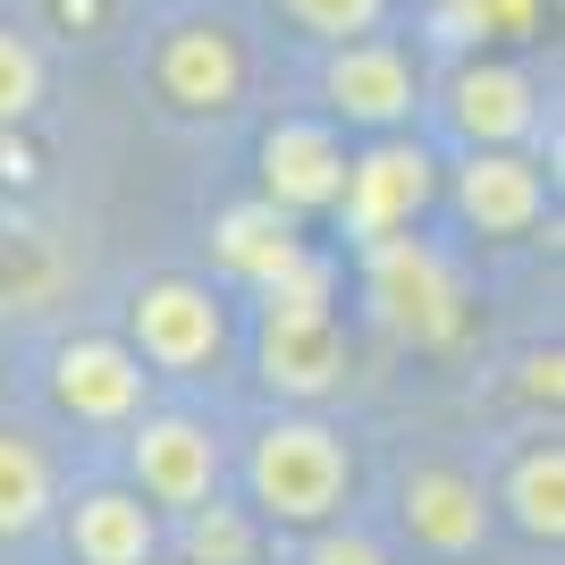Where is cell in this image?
Instances as JSON below:
<instances>
[{
  "label": "cell",
  "mask_w": 565,
  "mask_h": 565,
  "mask_svg": "<svg viewBox=\"0 0 565 565\" xmlns=\"http://www.w3.org/2000/svg\"><path fill=\"white\" fill-rule=\"evenodd\" d=\"M245 76H254V60L228 18H178L152 43V94L178 118H228L245 102Z\"/></svg>",
  "instance_id": "52a82bcc"
},
{
  "label": "cell",
  "mask_w": 565,
  "mask_h": 565,
  "mask_svg": "<svg viewBox=\"0 0 565 565\" xmlns=\"http://www.w3.org/2000/svg\"><path fill=\"white\" fill-rule=\"evenodd\" d=\"M51 405L85 430H127L152 397V372H143V354L127 338H68V347H51V372H43Z\"/></svg>",
  "instance_id": "ba28073f"
},
{
  "label": "cell",
  "mask_w": 565,
  "mask_h": 565,
  "mask_svg": "<svg viewBox=\"0 0 565 565\" xmlns=\"http://www.w3.org/2000/svg\"><path fill=\"white\" fill-rule=\"evenodd\" d=\"M354 498V448L321 414H270L245 439V507L279 532H321Z\"/></svg>",
  "instance_id": "6da1fadb"
},
{
  "label": "cell",
  "mask_w": 565,
  "mask_h": 565,
  "mask_svg": "<svg viewBox=\"0 0 565 565\" xmlns=\"http://www.w3.org/2000/svg\"><path fill=\"white\" fill-rule=\"evenodd\" d=\"M363 254V305L388 338L405 347H456L465 338V270L448 262V245H430V236H372V245H354Z\"/></svg>",
  "instance_id": "7a4b0ae2"
},
{
  "label": "cell",
  "mask_w": 565,
  "mask_h": 565,
  "mask_svg": "<svg viewBox=\"0 0 565 565\" xmlns=\"http://www.w3.org/2000/svg\"><path fill=\"white\" fill-rule=\"evenodd\" d=\"M127 347L143 354V372H212L228 347V305L203 279H143L127 296Z\"/></svg>",
  "instance_id": "8992f818"
},
{
  "label": "cell",
  "mask_w": 565,
  "mask_h": 565,
  "mask_svg": "<svg viewBox=\"0 0 565 565\" xmlns=\"http://www.w3.org/2000/svg\"><path fill=\"white\" fill-rule=\"evenodd\" d=\"M305 565H397L388 548L372 541V532H347V523H321L305 541Z\"/></svg>",
  "instance_id": "603a6c76"
},
{
  "label": "cell",
  "mask_w": 565,
  "mask_h": 565,
  "mask_svg": "<svg viewBox=\"0 0 565 565\" xmlns=\"http://www.w3.org/2000/svg\"><path fill=\"white\" fill-rule=\"evenodd\" d=\"M152 565H161V557H152Z\"/></svg>",
  "instance_id": "d4e9b609"
},
{
  "label": "cell",
  "mask_w": 565,
  "mask_h": 565,
  "mask_svg": "<svg viewBox=\"0 0 565 565\" xmlns=\"http://www.w3.org/2000/svg\"><path fill=\"white\" fill-rule=\"evenodd\" d=\"M51 287H60V254H51L34 228L0 236V312H34L51 305Z\"/></svg>",
  "instance_id": "d6986e66"
},
{
  "label": "cell",
  "mask_w": 565,
  "mask_h": 565,
  "mask_svg": "<svg viewBox=\"0 0 565 565\" xmlns=\"http://www.w3.org/2000/svg\"><path fill=\"white\" fill-rule=\"evenodd\" d=\"M523 397H548V405H557V354H532V363H523Z\"/></svg>",
  "instance_id": "cb8c5ba5"
},
{
  "label": "cell",
  "mask_w": 565,
  "mask_h": 565,
  "mask_svg": "<svg viewBox=\"0 0 565 565\" xmlns=\"http://www.w3.org/2000/svg\"><path fill=\"white\" fill-rule=\"evenodd\" d=\"M430 203H439V161L397 127V136H372L363 152H347V186H338L330 212L347 220L354 245H372V236L414 228Z\"/></svg>",
  "instance_id": "5b68a950"
},
{
  "label": "cell",
  "mask_w": 565,
  "mask_h": 565,
  "mask_svg": "<svg viewBox=\"0 0 565 565\" xmlns=\"http://www.w3.org/2000/svg\"><path fill=\"white\" fill-rule=\"evenodd\" d=\"M490 507H507V523L523 541H565V448L557 439H532L507 465V481L490 490Z\"/></svg>",
  "instance_id": "e0dca14e"
},
{
  "label": "cell",
  "mask_w": 565,
  "mask_h": 565,
  "mask_svg": "<svg viewBox=\"0 0 565 565\" xmlns=\"http://www.w3.org/2000/svg\"><path fill=\"white\" fill-rule=\"evenodd\" d=\"M490 490H481V472L448 465V456H423V465L397 472V532L423 557H472V548L490 541Z\"/></svg>",
  "instance_id": "9c48e42d"
},
{
  "label": "cell",
  "mask_w": 565,
  "mask_h": 565,
  "mask_svg": "<svg viewBox=\"0 0 565 565\" xmlns=\"http://www.w3.org/2000/svg\"><path fill=\"white\" fill-rule=\"evenodd\" d=\"M321 94L347 127H372V136H397L423 110V68L414 51L388 43V34H354V43H330V68H321Z\"/></svg>",
  "instance_id": "30bf717a"
},
{
  "label": "cell",
  "mask_w": 565,
  "mask_h": 565,
  "mask_svg": "<svg viewBox=\"0 0 565 565\" xmlns=\"http://www.w3.org/2000/svg\"><path fill=\"white\" fill-rule=\"evenodd\" d=\"M178 565H262V515L228 507V498L186 507L178 515Z\"/></svg>",
  "instance_id": "ac0fdd59"
},
{
  "label": "cell",
  "mask_w": 565,
  "mask_h": 565,
  "mask_svg": "<svg viewBox=\"0 0 565 565\" xmlns=\"http://www.w3.org/2000/svg\"><path fill=\"white\" fill-rule=\"evenodd\" d=\"M448 194H456V212H465V228H481V236H532L541 212H548V178L523 143H472L465 161H456Z\"/></svg>",
  "instance_id": "8fae6325"
},
{
  "label": "cell",
  "mask_w": 565,
  "mask_h": 565,
  "mask_svg": "<svg viewBox=\"0 0 565 565\" xmlns=\"http://www.w3.org/2000/svg\"><path fill=\"white\" fill-rule=\"evenodd\" d=\"M254 372L270 397L321 405L354 380V347L330 305H262L254 312Z\"/></svg>",
  "instance_id": "277c9868"
},
{
  "label": "cell",
  "mask_w": 565,
  "mask_h": 565,
  "mask_svg": "<svg viewBox=\"0 0 565 565\" xmlns=\"http://www.w3.org/2000/svg\"><path fill=\"white\" fill-rule=\"evenodd\" d=\"M430 34L456 51L490 43V34H532V0H430Z\"/></svg>",
  "instance_id": "ffe728a7"
},
{
  "label": "cell",
  "mask_w": 565,
  "mask_h": 565,
  "mask_svg": "<svg viewBox=\"0 0 565 565\" xmlns=\"http://www.w3.org/2000/svg\"><path fill=\"white\" fill-rule=\"evenodd\" d=\"M43 94H51V68H43V51H34V34L0 25V136L43 110Z\"/></svg>",
  "instance_id": "44dd1931"
},
{
  "label": "cell",
  "mask_w": 565,
  "mask_h": 565,
  "mask_svg": "<svg viewBox=\"0 0 565 565\" xmlns=\"http://www.w3.org/2000/svg\"><path fill=\"white\" fill-rule=\"evenodd\" d=\"M60 532H68L76 565H152L169 548V515L143 507L127 481H102V490H76L60 507Z\"/></svg>",
  "instance_id": "4fadbf2b"
},
{
  "label": "cell",
  "mask_w": 565,
  "mask_h": 565,
  "mask_svg": "<svg viewBox=\"0 0 565 565\" xmlns=\"http://www.w3.org/2000/svg\"><path fill=\"white\" fill-rule=\"evenodd\" d=\"M60 515V465L25 423H0V541H34Z\"/></svg>",
  "instance_id": "2e32d148"
},
{
  "label": "cell",
  "mask_w": 565,
  "mask_h": 565,
  "mask_svg": "<svg viewBox=\"0 0 565 565\" xmlns=\"http://www.w3.org/2000/svg\"><path fill=\"white\" fill-rule=\"evenodd\" d=\"M448 127L465 143H523L541 127V85L515 60H465L448 76Z\"/></svg>",
  "instance_id": "5bb4252c"
},
{
  "label": "cell",
  "mask_w": 565,
  "mask_h": 565,
  "mask_svg": "<svg viewBox=\"0 0 565 565\" xmlns=\"http://www.w3.org/2000/svg\"><path fill=\"white\" fill-rule=\"evenodd\" d=\"M296 254H305L296 220H287L279 203H262V194H245V203H228V212L212 220V262H220V279L254 287V296L279 279Z\"/></svg>",
  "instance_id": "9a60e30c"
},
{
  "label": "cell",
  "mask_w": 565,
  "mask_h": 565,
  "mask_svg": "<svg viewBox=\"0 0 565 565\" xmlns=\"http://www.w3.org/2000/svg\"><path fill=\"white\" fill-rule=\"evenodd\" d=\"M220 481H228V448H220V430L203 414H152L143 405L127 423V490L143 507L186 515V507L220 498Z\"/></svg>",
  "instance_id": "3957f363"
},
{
  "label": "cell",
  "mask_w": 565,
  "mask_h": 565,
  "mask_svg": "<svg viewBox=\"0 0 565 565\" xmlns=\"http://www.w3.org/2000/svg\"><path fill=\"white\" fill-rule=\"evenodd\" d=\"M279 9L312 43H354V34H380V18H388V0H279Z\"/></svg>",
  "instance_id": "7402d4cb"
},
{
  "label": "cell",
  "mask_w": 565,
  "mask_h": 565,
  "mask_svg": "<svg viewBox=\"0 0 565 565\" xmlns=\"http://www.w3.org/2000/svg\"><path fill=\"white\" fill-rule=\"evenodd\" d=\"M338 186H347V136H338V118H279L262 136V203L305 220V212H330Z\"/></svg>",
  "instance_id": "7c38bea8"
}]
</instances>
